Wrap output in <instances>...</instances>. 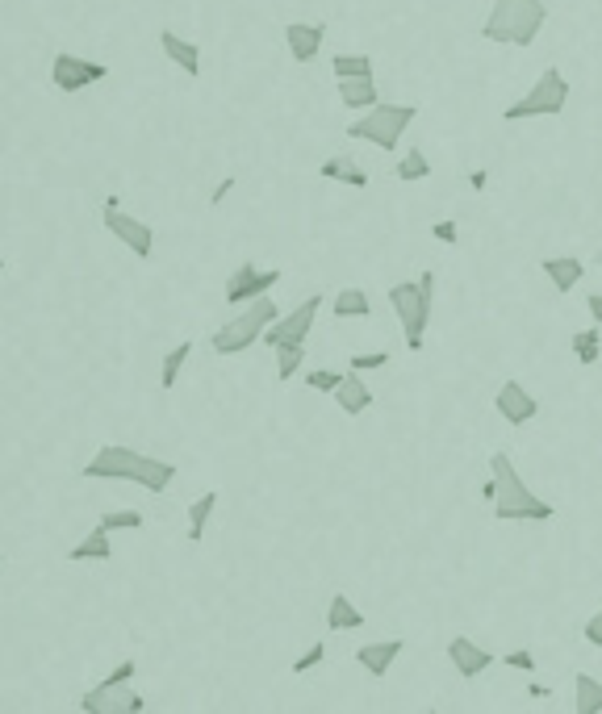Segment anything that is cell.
Here are the masks:
<instances>
[{"mask_svg": "<svg viewBox=\"0 0 602 714\" xmlns=\"http://www.w3.org/2000/svg\"><path fill=\"white\" fill-rule=\"evenodd\" d=\"M88 481H122V485H138L147 493H168L176 481V464L155 460L147 451H134L122 443H105L97 456L84 464Z\"/></svg>", "mask_w": 602, "mask_h": 714, "instance_id": "1", "label": "cell"}, {"mask_svg": "<svg viewBox=\"0 0 602 714\" xmlns=\"http://www.w3.org/2000/svg\"><path fill=\"white\" fill-rule=\"evenodd\" d=\"M490 476H494V518L502 522H548L557 518V510H552V502H544L540 493H531V485L519 476V468L511 464V456L506 451H494L490 456Z\"/></svg>", "mask_w": 602, "mask_h": 714, "instance_id": "2", "label": "cell"}, {"mask_svg": "<svg viewBox=\"0 0 602 714\" xmlns=\"http://www.w3.org/2000/svg\"><path fill=\"white\" fill-rule=\"evenodd\" d=\"M544 21H548L544 0H494V9H490V17H485V26H481V38L527 51V46L540 38Z\"/></svg>", "mask_w": 602, "mask_h": 714, "instance_id": "3", "label": "cell"}, {"mask_svg": "<svg viewBox=\"0 0 602 714\" xmlns=\"http://www.w3.org/2000/svg\"><path fill=\"white\" fill-rule=\"evenodd\" d=\"M389 305L402 322V335L410 351H423L427 343V326H431V309H435V272H423L419 280H398L389 289Z\"/></svg>", "mask_w": 602, "mask_h": 714, "instance_id": "4", "label": "cell"}, {"mask_svg": "<svg viewBox=\"0 0 602 714\" xmlns=\"http://www.w3.org/2000/svg\"><path fill=\"white\" fill-rule=\"evenodd\" d=\"M419 109L414 105H398V101H377L368 113H360L352 126H347V138L356 142H373L377 151H398L402 147V134L414 126Z\"/></svg>", "mask_w": 602, "mask_h": 714, "instance_id": "5", "label": "cell"}, {"mask_svg": "<svg viewBox=\"0 0 602 714\" xmlns=\"http://www.w3.org/2000/svg\"><path fill=\"white\" fill-rule=\"evenodd\" d=\"M276 318H281L276 301H272V297H260V301L243 305L230 322H222L214 335H210V347H214L218 355H243L247 347H256V343L264 339V330H268Z\"/></svg>", "mask_w": 602, "mask_h": 714, "instance_id": "6", "label": "cell"}, {"mask_svg": "<svg viewBox=\"0 0 602 714\" xmlns=\"http://www.w3.org/2000/svg\"><path fill=\"white\" fill-rule=\"evenodd\" d=\"M569 105V80L561 67H544L540 80L531 84L519 101H511L502 109V122L515 126V122H536V117H561Z\"/></svg>", "mask_w": 602, "mask_h": 714, "instance_id": "7", "label": "cell"}, {"mask_svg": "<svg viewBox=\"0 0 602 714\" xmlns=\"http://www.w3.org/2000/svg\"><path fill=\"white\" fill-rule=\"evenodd\" d=\"M101 80H109V67L97 63V59H84V55H72V51H59L51 59V84H55V92H63V97H76V92L101 84Z\"/></svg>", "mask_w": 602, "mask_h": 714, "instance_id": "8", "label": "cell"}, {"mask_svg": "<svg viewBox=\"0 0 602 714\" xmlns=\"http://www.w3.org/2000/svg\"><path fill=\"white\" fill-rule=\"evenodd\" d=\"M318 309H322V297L310 293L297 309H289V314L276 318V322L264 330V339H260V343H268L272 351H276V347H306L310 330H314V318H318Z\"/></svg>", "mask_w": 602, "mask_h": 714, "instance_id": "9", "label": "cell"}, {"mask_svg": "<svg viewBox=\"0 0 602 714\" xmlns=\"http://www.w3.org/2000/svg\"><path fill=\"white\" fill-rule=\"evenodd\" d=\"M276 284H281V268H260V264H239L235 272L226 276V305H251V301H260L268 297Z\"/></svg>", "mask_w": 602, "mask_h": 714, "instance_id": "10", "label": "cell"}, {"mask_svg": "<svg viewBox=\"0 0 602 714\" xmlns=\"http://www.w3.org/2000/svg\"><path fill=\"white\" fill-rule=\"evenodd\" d=\"M80 710L84 714H143L147 710V698L138 694L134 685H88L80 694Z\"/></svg>", "mask_w": 602, "mask_h": 714, "instance_id": "11", "label": "cell"}, {"mask_svg": "<svg viewBox=\"0 0 602 714\" xmlns=\"http://www.w3.org/2000/svg\"><path fill=\"white\" fill-rule=\"evenodd\" d=\"M105 230L118 238L134 259H151L155 255V226H147L143 218H130L126 209H105Z\"/></svg>", "mask_w": 602, "mask_h": 714, "instance_id": "12", "label": "cell"}, {"mask_svg": "<svg viewBox=\"0 0 602 714\" xmlns=\"http://www.w3.org/2000/svg\"><path fill=\"white\" fill-rule=\"evenodd\" d=\"M494 410L511 422V426H527L531 418L540 414V401L527 393L523 380H506V385H498V397H494Z\"/></svg>", "mask_w": 602, "mask_h": 714, "instance_id": "13", "label": "cell"}, {"mask_svg": "<svg viewBox=\"0 0 602 714\" xmlns=\"http://www.w3.org/2000/svg\"><path fill=\"white\" fill-rule=\"evenodd\" d=\"M322 38H327V26H322V21H289L285 26V46H289L293 63H301V67L318 59Z\"/></svg>", "mask_w": 602, "mask_h": 714, "instance_id": "14", "label": "cell"}, {"mask_svg": "<svg viewBox=\"0 0 602 714\" xmlns=\"http://www.w3.org/2000/svg\"><path fill=\"white\" fill-rule=\"evenodd\" d=\"M448 660H452V669L465 677V681H473V677H481L490 664L498 660L494 652H485V648H477L469 635H456L452 644H448Z\"/></svg>", "mask_w": 602, "mask_h": 714, "instance_id": "15", "label": "cell"}, {"mask_svg": "<svg viewBox=\"0 0 602 714\" xmlns=\"http://www.w3.org/2000/svg\"><path fill=\"white\" fill-rule=\"evenodd\" d=\"M406 652V644L402 639H377V644H364V648H356V664L368 673V677H385L389 669H393V660H398Z\"/></svg>", "mask_w": 602, "mask_h": 714, "instance_id": "16", "label": "cell"}, {"mask_svg": "<svg viewBox=\"0 0 602 714\" xmlns=\"http://www.w3.org/2000/svg\"><path fill=\"white\" fill-rule=\"evenodd\" d=\"M540 272L548 276V284L557 293H573L586 276V264L577 255H548V259H540Z\"/></svg>", "mask_w": 602, "mask_h": 714, "instance_id": "17", "label": "cell"}, {"mask_svg": "<svg viewBox=\"0 0 602 714\" xmlns=\"http://www.w3.org/2000/svg\"><path fill=\"white\" fill-rule=\"evenodd\" d=\"M159 51H164L168 63L180 67L184 76H201V46H197V42L180 38L176 30H164V34H159Z\"/></svg>", "mask_w": 602, "mask_h": 714, "instance_id": "18", "label": "cell"}, {"mask_svg": "<svg viewBox=\"0 0 602 714\" xmlns=\"http://www.w3.org/2000/svg\"><path fill=\"white\" fill-rule=\"evenodd\" d=\"M331 397L339 401V410H343L347 418H360L368 406H373V389H368V385H364V376L352 372V368L343 372V385H339Z\"/></svg>", "mask_w": 602, "mask_h": 714, "instance_id": "19", "label": "cell"}, {"mask_svg": "<svg viewBox=\"0 0 602 714\" xmlns=\"http://www.w3.org/2000/svg\"><path fill=\"white\" fill-rule=\"evenodd\" d=\"M339 101H343V109H352V113H368L381 101L377 80H339Z\"/></svg>", "mask_w": 602, "mask_h": 714, "instance_id": "20", "label": "cell"}, {"mask_svg": "<svg viewBox=\"0 0 602 714\" xmlns=\"http://www.w3.org/2000/svg\"><path fill=\"white\" fill-rule=\"evenodd\" d=\"M318 176H322V180H339V184H347V188H368V172L360 168L356 159H347V155H331V159L318 168Z\"/></svg>", "mask_w": 602, "mask_h": 714, "instance_id": "21", "label": "cell"}, {"mask_svg": "<svg viewBox=\"0 0 602 714\" xmlns=\"http://www.w3.org/2000/svg\"><path fill=\"white\" fill-rule=\"evenodd\" d=\"M67 560L72 564H84V560H113V535L101 531V527H92L72 552H67Z\"/></svg>", "mask_w": 602, "mask_h": 714, "instance_id": "22", "label": "cell"}, {"mask_svg": "<svg viewBox=\"0 0 602 714\" xmlns=\"http://www.w3.org/2000/svg\"><path fill=\"white\" fill-rule=\"evenodd\" d=\"M368 623V618L360 614V606L347 598V593H335L331 606H327V627L331 631H360Z\"/></svg>", "mask_w": 602, "mask_h": 714, "instance_id": "23", "label": "cell"}, {"mask_svg": "<svg viewBox=\"0 0 602 714\" xmlns=\"http://www.w3.org/2000/svg\"><path fill=\"white\" fill-rule=\"evenodd\" d=\"M573 714H602V681L594 673L573 677Z\"/></svg>", "mask_w": 602, "mask_h": 714, "instance_id": "24", "label": "cell"}, {"mask_svg": "<svg viewBox=\"0 0 602 714\" xmlns=\"http://www.w3.org/2000/svg\"><path fill=\"white\" fill-rule=\"evenodd\" d=\"M373 67H377L373 55H335V59H331L335 80H377Z\"/></svg>", "mask_w": 602, "mask_h": 714, "instance_id": "25", "label": "cell"}, {"mask_svg": "<svg viewBox=\"0 0 602 714\" xmlns=\"http://www.w3.org/2000/svg\"><path fill=\"white\" fill-rule=\"evenodd\" d=\"M214 510H218V489H210V493H201L197 502L189 506V543H201L205 539V527H210V518H214Z\"/></svg>", "mask_w": 602, "mask_h": 714, "instance_id": "26", "label": "cell"}, {"mask_svg": "<svg viewBox=\"0 0 602 714\" xmlns=\"http://www.w3.org/2000/svg\"><path fill=\"white\" fill-rule=\"evenodd\" d=\"M331 314L335 318H368L373 314V301H368L364 289H339L331 301Z\"/></svg>", "mask_w": 602, "mask_h": 714, "instance_id": "27", "label": "cell"}, {"mask_svg": "<svg viewBox=\"0 0 602 714\" xmlns=\"http://www.w3.org/2000/svg\"><path fill=\"white\" fill-rule=\"evenodd\" d=\"M393 176H398L402 184H419V180H427V176H431V159H427V151H423V147H410V151L398 159Z\"/></svg>", "mask_w": 602, "mask_h": 714, "instance_id": "28", "label": "cell"}, {"mask_svg": "<svg viewBox=\"0 0 602 714\" xmlns=\"http://www.w3.org/2000/svg\"><path fill=\"white\" fill-rule=\"evenodd\" d=\"M569 347H573V355H577V364H582V368H594V364L602 360V330H598V326L577 330Z\"/></svg>", "mask_w": 602, "mask_h": 714, "instance_id": "29", "label": "cell"}, {"mask_svg": "<svg viewBox=\"0 0 602 714\" xmlns=\"http://www.w3.org/2000/svg\"><path fill=\"white\" fill-rule=\"evenodd\" d=\"M189 355H193V343H189V339L176 343V347L164 355V364H159V385H164V389H176V380H180L184 364H189Z\"/></svg>", "mask_w": 602, "mask_h": 714, "instance_id": "30", "label": "cell"}, {"mask_svg": "<svg viewBox=\"0 0 602 714\" xmlns=\"http://www.w3.org/2000/svg\"><path fill=\"white\" fill-rule=\"evenodd\" d=\"M97 527L109 531V535H118V531H143L147 518H143V510H109V514H101Z\"/></svg>", "mask_w": 602, "mask_h": 714, "instance_id": "31", "label": "cell"}, {"mask_svg": "<svg viewBox=\"0 0 602 714\" xmlns=\"http://www.w3.org/2000/svg\"><path fill=\"white\" fill-rule=\"evenodd\" d=\"M306 364V347H276V380L289 385V380Z\"/></svg>", "mask_w": 602, "mask_h": 714, "instance_id": "32", "label": "cell"}, {"mask_svg": "<svg viewBox=\"0 0 602 714\" xmlns=\"http://www.w3.org/2000/svg\"><path fill=\"white\" fill-rule=\"evenodd\" d=\"M306 385H310L314 393H335V389L343 385V372H339V368H310V372H306Z\"/></svg>", "mask_w": 602, "mask_h": 714, "instance_id": "33", "label": "cell"}, {"mask_svg": "<svg viewBox=\"0 0 602 714\" xmlns=\"http://www.w3.org/2000/svg\"><path fill=\"white\" fill-rule=\"evenodd\" d=\"M389 364V351H356L352 355V360H347V368H352V372H373V368H385Z\"/></svg>", "mask_w": 602, "mask_h": 714, "instance_id": "34", "label": "cell"}, {"mask_svg": "<svg viewBox=\"0 0 602 714\" xmlns=\"http://www.w3.org/2000/svg\"><path fill=\"white\" fill-rule=\"evenodd\" d=\"M322 660H327V644H310L306 652H301V656L293 660V673H297V677H306L310 669H318Z\"/></svg>", "mask_w": 602, "mask_h": 714, "instance_id": "35", "label": "cell"}, {"mask_svg": "<svg viewBox=\"0 0 602 714\" xmlns=\"http://www.w3.org/2000/svg\"><path fill=\"white\" fill-rule=\"evenodd\" d=\"M506 669H519V673H536V656H531L527 648H515V652H506L502 656Z\"/></svg>", "mask_w": 602, "mask_h": 714, "instance_id": "36", "label": "cell"}, {"mask_svg": "<svg viewBox=\"0 0 602 714\" xmlns=\"http://www.w3.org/2000/svg\"><path fill=\"white\" fill-rule=\"evenodd\" d=\"M456 230H460L456 218H439V222H431V238H435V243H448V247H452L456 238H460Z\"/></svg>", "mask_w": 602, "mask_h": 714, "instance_id": "37", "label": "cell"}, {"mask_svg": "<svg viewBox=\"0 0 602 714\" xmlns=\"http://www.w3.org/2000/svg\"><path fill=\"white\" fill-rule=\"evenodd\" d=\"M134 673H138V660H122L118 669H113V673L105 677V685H130V681H134Z\"/></svg>", "mask_w": 602, "mask_h": 714, "instance_id": "38", "label": "cell"}, {"mask_svg": "<svg viewBox=\"0 0 602 714\" xmlns=\"http://www.w3.org/2000/svg\"><path fill=\"white\" fill-rule=\"evenodd\" d=\"M586 639H590L594 648H602V606H598V614H594L590 623H586Z\"/></svg>", "mask_w": 602, "mask_h": 714, "instance_id": "39", "label": "cell"}, {"mask_svg": "<svg viewBox=\"0 0 602 714\" xmlns=\"http://www.w3.org/2000/svg\"><path fill=\"white\" fill-rule=\"evenodd\" d=\"M235 184H239L235 176H226V180H222V184L214 188V193H210V205H222V201H226L230 193H235Z\"/></svg>", "mask_w": 602, "mask_h": 714, "instance_id": "40", "label": "cell"}, {"mask_svg": "<svg viewBox=\"0 0 602 714\" xmlns=\"http://www.w3.org/2000/svg\"><path fill=\"white\" fill-rule=\"evenodd\" d=\"M469 188H473V193H485V188H490V172L477 168V172L469 176Z\"/></svg>", "mask_w": 602, "mask_h": 714, "instance_id": "41", "label": "cell"}, {"mask_svg": "<svg viewBox=\"0 0 602 714\" xmlns=\"http://www.w3.org/2000/svg\"><path fill=\"white\" fill-rule=\"evenodd\" d=\"M586 309H590L594 326H602V293H590V297H586Z\"/></svg>", "mask_w": 602, "mask_h": 714, "instance_id": "42", "label": "cell"}, {"mask_svg": "<svg viewBox=\"0 0 602 714\" xmlns=\"http://www.w3.org/2000/svg\"><path fill=\"white\" fill-rule=\"evenodd\" d=\"M494 493H498V485H494V476H490V481L481 485V497H485V502H494Z\"/></svg>", "mask_w": 602, "mask_h": 714, "instance_id": "43", "label": "cell"}, {"mask_svg": "<svg viewBox=\"0 0 602 714\" xmlns=\"http://www.w3.org/2000/svg\"><path fill=\"white\" fill-rule=\"evenodd\" d=\"M0 272H5V259H0Z\"/></svg>", "mask_w": 602, "mask_h": 714, "instance_id": "44", "label": "cell"}, {"mask_svg": "<svg viewBox=\"0 0 602 714\" xmlns=\"http://www.w3.org/2000/svg\"><path fill=\"white\" fill-rule=\"evenodd\" d=\"M0 564H5V552H0Z\"/></svg>", "mask_w": 602, "mask_h": 714, "instance_id": "45", "label": "cell"}, {"mask_svg": "<svg viewBox=\"0 0 602 714\" xmlns=\"http://www.w3.org/2000/svg\"><path fill=\"white\" fill-rule=\"evenodd\" d=\"M427 714H439V710H427Z\"/></svg>", "mask_w": 602, "mask_h": 714, "instance_id": "46", "label": "cell"}]
</instances>
